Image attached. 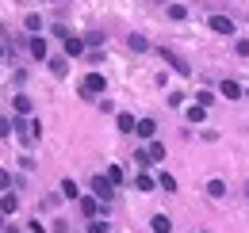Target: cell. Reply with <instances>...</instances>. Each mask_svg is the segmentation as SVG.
Masks as SVG:
<instances>
[{"label":"cell","mask_w":249,"mask_h":233,"mask_svg":"<svg viewBox=\"0 0 249 233\" xmlns=\"http://www.w3.org/2000/svg\"><path fill=\"white\" fill-rule=\"evenodd\" d=\"M104 88H107L104 73H89V77L81 81V96H104Z\"/></svg>","instance_id":"cell-1"},{"label":"cell","mask_w":249,"mask_h":233,"mask_svg":"<svg viewBox=\"0 0 249 233\" xmlns=\"http://www.w3.org/2000/svg\"><path fill=\"white\" fill-rule=\"evenodd\" d=\"M92 195L100 199V203H111V195H115V183H111L107 176H96V180H92Z\"/></svg>","instance_id":"cell-2"},{"label":"cell","mask_w":249,"mask_h":233,"mask_svg":"<svg viewBox=\"0 0 249 233\" xmlns=\"http://www.w3.org/2000/svg\"><path fill=\"white\" fill-rule=\"evenodd\" d=\"M207 23H211L215 34H234V19H230V16H211Z\"/></svg>","instance_id":"cell-3"},{"label":"cell","mask_w":249,"mask_h":233,"mask_svg":"<svg viewBox=\"0 0 249 233\" xmlns=\"http://www.w3.org/2000/svg\"><path fill=\"white\" fill-rule=\"evenodd\" d=\"M77 203H81V214H85V218H92V222H96V214H100V199H96V195H81Z\"/></svg>","instance_id":"cell-4"},{"label":"cell","mask_w":249,"mask_h":233,"mask_svg":"<svg viewBox=\"0 0 249 233\" xmlns=\"http://www.w3.org/2000/svg\"><path fill=\"white\" fill-rule=\"evenodd\" d=\"M161 58L169 61V65H173V69H177V73H184V77H188V73H192V69H188V61L180 58V54H177V50H161Z\"/></svg>","instance_id":"cell-5"},{"label":"cell","mask_w":249,"mask_h":233,"mask_svg":"<svg viewBox=\"0 0 249 233\" xmlns=\"http://www.w3.org/2000/svg\"><path fill=\"white\" fill-rule=\"evenodd\" d=\"M150 226H154V233H173V218L169 214H154Z\"/></svg>","instance_id":"cell-6"},{"label":"cell","mask_w":249,"mask_h":233,"mask_svg":"<svg viewBox=\"0 0 249 233\" xmlns=\"http://www.w3.org/2000/svg\"><path fill=\"white\" fill-rule=\"evenodd\" d=\"M65 54H69V58H81V54H85V42H81L77 34H69V38H65Z\"/></svg>","instance_id":"cell-7"},{"label":"cell","mask_w":249,"mask_h":233,"mask_svg":"<svg viewBox=\"0 0 249 233\" xmlns=\"http://www.w3.org/2000/svg\"><path fill=\"white\" fill-rule=\"evenodd\" d=\"M134 134H138V138H154L157 122H154V118H138V130H134Z\"/></svg>","instance_id":"cell-8"},{"label":"cell","mask_w":249,"mask_h":233,"mask_svg":"<svg viewBox=\"0 0 249 233\" xmlns=\"http://www.w3.org/2000/svg\"><path fill=\"white\" fill-rule=\"evenodd\" d=\"M115 126H119L123 134H134V130H138V122H134V115H126V111H123L119 118H115Z\"/></svg>","instance_id":"cell-9"},{"label":"cell","mask_w":249,"mask_h":233,"mask_svg":"<svg viewBox=\"0 0 249 233\" xmlns=\"http://www.w3.org/2000/svg\"><path fill=\"white\" fill-rule=\"evenodd\" d=\"M222 96L226 100H242V84L238 81H222Z\"/></svg>","instance_id":"cell-10"},{"label":"cell","mask_w":249,"mask_h":233,"mask_svg":"<svg viewBox=\"0 0 249 233\" xmlns=\"http://www.w3.org/2000/svg\"><path fill=\"white\" fill-rule=\"evenodd\" d=\"M16 210H19V199H16L12 191H8V195L0 199V214H16Z\"/></svg>","instance_id":"cell-11"},{"label":"cell","mask_w":249,"mask_h":233,"mask_svg":"<svg viewBox=\"0 0 249 233\" xmlns=\"http://www.w3.org/2000/svg\"><path fill=\"white\" fill-rule=\"evenodd\" d=\"M134 187H138V191H154V187H157V180H154V176H146V172H138Z\"/></svg>","instance_id":"cell-12"},{"label":"cell","mask_w":249,"mask_h":233,"mask_svg":"<svg viewBox=\"0 0 249 233\" xmlns=\"http://www.w3.org/2000/svg\"><path fill=\"white\" fill-rule=\"evenodd\" d=\"M146 153H150V161H165V146H161V142H150V146H146Z\"/></svg>","instance_id":"cell-13"},{"label":"cell","mask_w":249,"mask_h":233,"mask_svg":"<svg viewBox=\"0 0 249 233\" xmlns=\"http://www.w3.org/2000/svg\"><path fill=\"white\" fill-rule=\"evenodd\" d=\"M62 195L65 199H81V187H77L73 180H62Z\"/></svg>","instance_id":"cell-14"},{"label":"cell","mask_w":249,"mask_h":233,"mask_svg":"<svg viewBox=\"0 0 249 233\" xmlns=\"http://www.w3.org/2000/svg\"><path fill=\"white\" fill-rule=\"evenodd\" d=\"M207 195H211V199H222V195H226V183H222V180H211V183H207Z\"/></svg>","instance_id":"cell-15"},{"label":"cell","mask_w":249,"mask_h":233,"mask_svg":"<svg viewBox=\"0 0 249 233\" xmlns=\"http://www.w3.org/2000/svg\"><path fill=\"white\" fill-rule=\"evenodd\" d=\"M203 115H207V107H199V103L188 107V122H203Z\"/></svg>","instance_id":"cell-16"},{"label":"cell","mask_w":249,"mask_h":233,"mask_svg":"<svg viewBox=\"0 0 249 233\" xmlns=\"http://www.w3.org/2000/svg\"><path fill=\"white\" fill-rule=\"evenodd\" d=\"M16 115H31V100L27 96H16Z\"/></svg>","instance_id":"cell-17"},{"label":"cell","mask_w":249,"mask_h":233,"mask_svg":"<svg viewBox=\"0 0 249 233\" xmlns=\"http://www.w3.org/2000/svg\"><path fill=\"white\" fill-rule=\"evenodd\" d=\"M31 54L35 58H46V38H31Z\"/></svg>","instance_id":"cell-18"},{"label":"cell","mask_w":249,"mask_h":233,"mask_svg":"<svg viewBox=\"0 0 249 233\" xmlns=\"http://www.w3.org/2000/svg\"><path fill=\"white\" fill-rule=\"evenodd\" d=\"M130 50H142V54H146V50H150V42H146L142 34H130Z\"/></svg>","instance_id":"cell-19"},{"label":"cell","mask_w":249,"mask_h":233,"mask_svg":"<svg viewBox=\"0 0 249 233\" xmlns=\"http://www.w3.org/2000/svg\"><path fill=\"white\" fill-rule=\"evenodd\" d=\"M50 73H54V77H65V58H50Z\"/></svg>","instance_id":"cell-20"},{"label":"cell","mask_w":249,"mask_h":233,"mask_svg":"<svg viewBox=\"0 0 249 233\" xmlns=\"http://www.w3.org/2000/svg\"><path fill=\"white\" fill-rule=\"evenodd\" d=\"M157 183H161L165 191H177V180H173V176H169V172H161V176H157Z\"/></svg>","instance_id":"cell-21"},{"label":"cell","mask_w":249,"mask_h":233,"mask_svg":"<svg viewBox=\"0 0 249 233\" xmlns=\"http://www.w3.org/2000/svg\"><path fill=\"white\" fill-rule=\"evenodd\" d=\"M23 23H27V31H38V27H42V16H38V12H31Z\"/></svg>","instance_id":"cell-22"},{"label":"cell","mask_w":249,"mask_h":233,"mask_svg":"<svg viewBox=\"0 0 249 233\" xmlns=\"http://www.w3.org/2000/svg\"><path fill=\"white\" fill-rule=\"evenodd\" d=\"M107 180H111V183H123V168H119V165H111V168H107Z\"/></svg>","instance_id":"cell-23"},{"label":"cell","mask_w":249,"mask_h":233,"mask_svg":"<svg viewBox=\"0 0 249 233\" xmlns=\"http://www.w3.org/2000/svg\"><path fill=\"white\" fill-rule=\"evenodd\" d=\"M134 161H138V168H146V165H154V161H150V153H146V149H138V153H134Z\"/></svg>","instance_id":"cell-24"},{"label":"cell","mask_w":249,"mask_h":233,"mask_svg":"<svg viewBox=\"0 0 249 233\" xmlns=\"http://www.w3.org/2000/svg\"><path fill=\"white\" fill-rule=\"evenodd\" d=\"M196 100H199V107H211V103H215V96H211V92H199Z\"/></svg>","instance_id":"cell-25"},{"label":"cell","mask_w":249,"mask_h":233,"mask_svg":"<svg viewBox=\"0 0 249 233\" xmlns=\"http://www.w3.org/2000/svg\"><path fill=\"white\" fill-rule=\"evenodd\" d=\"M169 16H173V19H184V16H188V8H180V4H173V8H169Z\"/></svg>","instance_id":"cell-26"},{"label":"cell","mask_w":249,"mask_h":233,"mask_svg":"<svg viewBox=\"0 0 249 233\" xmlns=\"http://www.w3.org/2000/svg\"><path fill=\"white\" fill-rule=\"evenodd\" d=\"M234 50H238L242 58H249V38H238V46H234Z\"/></svg>","instance_id":"cell-27"},{"label":"cell","mask_w":249,"mask_h":233,"mask_svg":"<svg viewBox=\"0 0 249 233\" xmlns=\"http://www.w3.org/2000/svg\"><path fill=\"white\" fill-rule=\"evenodd\" d=\"M4 187H12V172H4V168H0V191H4Z\"/></svg>","instance_id":"cell-28"},{"label":"cell","mask_w":249,"mask_h":233,"mask_svg":"<svg viewBox=\"0 0 249 233\" xmlns=\"http://www.w3.org/2000/svg\"><path fill=\"white\" fill-rule=\"evenodd\" d=\"M89 233H107V226L104 222H89Z\"/></svg>","instance_id":"cell-29"},{"label":"cell","mask_w":249,"mask_h":233,"mask_svg":"<svg viewBox=\"0 0 249 233\" xmlns=\"http://www.w3.org/2000/svg\"><path fill=\"white\" fill-rule=\"evenodd\" d=\"M0 134H12V122H8L4 115H0Z\"/></svg>","instance_id":"cell-30"},{"label":"cell","mask_w":249,"mask_h":233,"mask_svg":"<svg viewBox=\"0 0 249 233\" xmlns=\"http://www.w3.org/2000/svg\"><path fill=\"white\" fill-rule=\"evenodd\" d=\"M27 233H46V230H42V222H35V226H31Z\"/></svg>","instance_id":"cell-31"},{"label":"cell","mask_w":249,"mask_h":233,"mask_svg":"<svg viewBox=\"0 0 249 233\" xmlns=\"http://www.w3.org/2000/svg\"><path fill=\"white\" fill-rule=\"evenodd\" d=\"M0 233H4V214H0Z\"/></svg>","instance_id":"cell-32"},{"label":"cell","mask_w":249,"mask_h":233,"mask_svg":"<svg viewBox=\"0 0 249 233\" xmlns=\"http://www.w3.org/2000/svg\"><path fill=\"white\" fill-rule=\"evenodd\" d=\"M246 195H249V183H246Z\"/></svg>","instance_id":"cell-33"},{"label":"cell","mask_w":249,"mask_h":233,"mask_svg":"<svg viewBox=\"0 0 249 233\" xmlns=\"http://www.w3.org/2000/svg\"><path fill=\"white\" fill-rule=\"evenodd\" d=\"M0 54H4V46H0Z\"/></svg>","instance_id":"cell-34"},{"label":"cell","mask_w":249,"mask_h":233,"mask_svg":"<svg viewBox=\"0 0 249 233\" xmlns=\"http://www.w3.org/2000/svg\"><path fill=\"white\" fill-rule=\"evenodd\" d=\"M246 96H249V92H246Z\"/></svg>","instance_id":"cell-35"},{"label":"cell","mask_w":249,"mask_h":233,"mask_svg":"<svg viewBox=\"0 0 249 233\" xmlns=\"http://www.w3.org/2000/svg\"><path fill=\"white\" fill-rule=\"evenodd\" d=\"M203 233H207V230H203Z\"/></svg>","instance_id":"cell-36"}]
</instances>
